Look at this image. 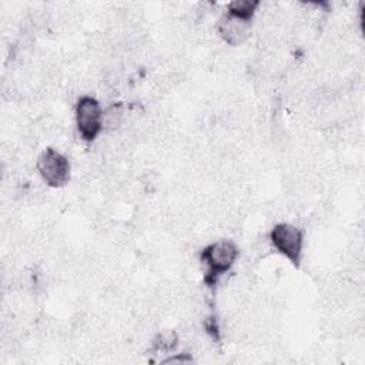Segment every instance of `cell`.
Segmentation results:
<instances>
[{
    "mask_svg": "<svg viewBox=\"0 0 365 365\" xmlns=\"http://www.w3.org/2000/svg\"><path fill=\"white\" fill-rule=\"evenodd\" d=\"M240 258V247L234 240L220 238L208 242L198 254V261L204 268V284L215 289L220 281L231 272Z\"/></svg>",
    "mask_w": 365,
    "mask_h": 365,
    "instance_id": "1",
    "label": "cell"
},
{
    "mask_svg": "<svg viewBox=\"0 0 365 365\" xmlns=\"http://www.w3.org/2000/svg\"><path fill=\"white\" fill-rule=\"evenodd\" d=\"M74 123L78 137L91 144L104 131V108L98 98L91 94H81L74 103Z\"/></svg>",
    "mask_w": 365,
    "mask_h": 365,
    "instance_id": "2",
    "label": "cell"
},
{
    "mask_svg": "<svg viewBox=\"0 0 365 365\" xmlns=\"http://www.w3.org/2000/svg\"><path fill=\"white\" fill-rule=\"evenodd\" d=\"M268 242L272 250L287 258L294 267H299L304 258L305 232L301 227L292 222H277L269 230Z\"/></svg>",
    "mask_w": 365,
    "mask_h": 365,
    "instance_id": "3",
    "label": "cell"
},
{
    "mask_svg": "<svg viewBox=\"0 0 365 365\" xmlns=\"http://www.w3.org/2000/svg\"><path fill=\"white\" fill-rule=\"evenodd\" d=\"M36 170L41 181L50 188L66 187L71 177L70 158L54 147H46L38 153Z\"/></svg>",
    "mask_w": 365,
    "mask_h": 365,
    "instance_id": "4",
    "label": "cell"
},
{
    "mask_svg": "<svg viewBox=\"0 0 365 365\" xmlns=\"http://www.w3.org/2000/svg\"><path fill=\"white\" fill-rule=\"evenodd\" d=\"M252 20H247L238 16H234L228 11H224L215 24V31L218 37L231 47L242 46L252 33Z\"/></svg>",
    "mask_w": 365,
    "mask_h": 365,
    "instance_id": "5",
    "label": "cell"
},
{
    "mask_svg": "<svg viewBox=\"0 0 365 365\" xmlns=\"http://www.w3.org/2000/svg\"><path fill=\"white\" fill-rule=\"evenodd\" d=\"M180 338L181 336L175 329H170V328L160 329L153 335L148 351L153 355H170L175 352L180 344Z\"/></svg>",
    "mask_w": 365,
    "mask_h": 365,
    "instance_id": "6",
    "label": "cell"
},
{
    "mask_svg": "<svg viewBox=\"0 0 365 365\" xmlns=\"http://www.w3.org/2000/svg\"><path fill=\"white\" fill-rule=\"evenodd\" d=\"M127 108L121 101H113L108 107L104 108V131L110 134L120 133L125 128L127 121Z\"/></svg>",
    "mask_w": 365,
    "mask_h": 365,
    "instance_id": "7",
    "label": "cell"
},
{
    "mask_svg": "<svg viewBox=\"0 0 365 365\" xmlns=\"http://www.w3.org/2000/svg\"><path fill=\"white\" fill-rule=\"evenodd\" d=\"M261 6L262 4L258 0H235V1H231V3L227 4L225 11H228L234 16H238V17L254 21V19H255L257 13L259 11Z\"/></svg>",
    "mask_w": 365,
    "mask_h": 365,
    "instance_id": "8",
    "label": "cell"
},
{
    "mask_svg": "<svg viewBox=\"0 0 365 365\" xmlns=\"http://www.w3.org/2000/svg\"><path fill=\"white\" fill-rule=\"evenodd\" d=\"M161 364H192L195 362L194 354L190 351H182V352H173L163 358L160 361Z\"/></svg>",
    "mask_w": 365,
    "mask_h": 365,
    "instance_id": "9",
    "label": "cell"
}]
</instances>
